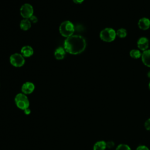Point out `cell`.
Here are the masks:
<instances>
[{"instance_id":"20","label":"cell","mask_w":150,"mask_h":150,"mask_svg":"<svg viewBox=\"0 0 150 150\" xmlns=\"http://www.w3.org/2000/svg\"><path fill=\"white\" fill-rule=\"evenodd\" d=\"M136 150H150V149L148 146H146L145 145H139L137 147Z\"/></svg>"},{"instance_id":"3","label":"cell","mask_w":150,"mask_h":150,"mask_svg":"<svg viewBox=\"0 0 150 150\" xmlns=\"http://www.w3.org/2000/svg\"><path fill=\"white\" fill-rule=\"evenodd\" d=\"M14 101L16 106L20 110L23 111L25 109L29 108L30 102L27 96L22 93L17 94L14 98Z\"/></svg>"},{"instance_id":"11","label":"cell","mask_w":150,"mask_h":150,"mask_svg":"<svg viewBox=\"0 0 150 150\" xmlns=\"http://www.w3.org/2000/svg\"><path fill=\"white\" fill-rule=\"evenodd\" d=\"M66 52L64 47H59L55 50L54 52V55L57 60H62L65 57Z\"/></svg>"},{"instance_id":"5","label":"cell","mask_w":150,"mask_h":150,"mask_svg":"<svg viewBox=\"0 0 150 150\" xmlns=\"http://www.w3.org/2000/svg\"><path fill=\"white\" fill-rule=\"evenodd\" d=\"M10 63L15 67H19L25 64V59L22 54L14 53L9 57Z\"/></svg>"},{"instance_id":"12","label":"cell","mask_w":150,"mask_h":150,"mask_svg":"<svg viewBox=\"0 0 150 150\" xmlns=\"http://www.w3.org/2000/svg\"><path fill=\"white\" fill-rule=\"evenodd\" d=\"M21 54L23 57H29L33 54V48L30 46H25L21 49Z\"/></svg>"},{"instance_id":"2","label":"cell","mask_w":150,"mask_h":150,"mask_svg":"<svg viewBox=\"0 0 150 150\" xmlns=\"http://www.w3.org/2000/svg\"><path fill=\"white\" fill-rule=\"evenodd\" d=\"M75 30L74 25L69 21L63 22L59 26V32L61 35L65 38H68L73 35Z\"/></svg>"},{"instance_id":"14","label":"cell","mask_w":150,"mask_h":150,"mask_svg":"<svg viewBox=\"0 0 150 150\" xmlns=\"http://www.w3.org/2000/svg\"><path fill=\"white\" fill-rule=\"evenodd\" d=\"M31 27V22L29 19H23L20 23V28L23 30H28Z\"/></svg>"},{"instance_id":"4","label":"cell","mask_w":150,"mask_h":150,"mask_svg":"<svg viewBox=\"0 0 150 150\" xmlns=\"http://www.w3.org/2000/svg\"><path fill=\"white\" fill-rule=\"evenodd\" d=\"M116 36V31L111 28H104L100 33V39L105 42H111L114 41Z\"/></svg>"},{"instance_id":"1","label":"cell","mask_w":150,"mask_h":150,"mask_svg":"<svg viewBox=\"0 0 150 150\" xmlns=\"http://www.w3.org/2000/svg\"><path fill=\"white\" fill-rule=\"evenodd\" d=\"M86 41L81 35H73L67 38L63 43L66 52L71 54H79L82 53L86 47Z\"/></svg>"},{"instance_id":"23","label":"cell","mask_w":150,"mask_h":150,"mask_svg":"<svg viewBox=\"0 0 150 150\" xmlns=\"http://www.w3.org/2000/svg\"><path fill=\"white\" fill-rule=\"evenodd\" d=\"M73 1L75 3V4H81L84 0H73Z\"/></svg>"},{"instance_id":"22","label":"cell","mask_w":150,"mask_h":150,"mask_svg":"<svg viewBox=\"0 0 150 150\" xmlns=\"http://www.w3.org/2000/svg\"><path fill=\"white\" fill-rule=\"evenodd\" d=\"M23 112L25 115H29L31 113V110L29 108H28L25 109V110H23Z\"/></svg>"},{"instance_id":"10","label":"cell","mask_w":150,"mask_h":150,"mask_svg":"<svg viewBox=\"0 0 150 150\" xmlns=\"http://www.w3.org/2000/svg\"><path fill=\"white\" fill-rule=\"evenodd\" d=\"M141 60L144 65L150 67V49H147L142 53Z\"/></svg>"},{"instance_id":"9","label":"cell","mask_w":150,"mask_h":150,"mask_svg":"<svg viewBox=\"0 0 150 150\" xmlns=\"http://www.w3.org/2000/svg\"><path fill=\"white\" fill-rule=\"evenodd\" d=\"M138 25L139 29L146 30L150 28V20L145 17L142 18L138 21Z\"/></svg>"},{"instance_id":"6","label":"cell","mask_w":150,"mask_h":150,"mask_svg":"<svg viewBox=\"0 0 150 150\" xmlns=\"http://www.w3.org/2000/svg\"><path fill=\"white\" fill-rule=\"evenodd\" d=\"M20 13L24 19H29L33 15V8L30 4H25L20 9Z\"/></svg>"},{"instance_id":"16","label":"cell","mask_w":150,"mask_h":150,"mask_svg":"<svg viewBox=\"0 0 150 150\" xmlns=\"http://www.w3.org/2000/svg\"><path fill=\"white\" fill-rule=\"evenodd\" d=\"M116 35L120 38H124L127 35V31L124 28H120L116 31Z\"/></svg>"},{"instance_id":"18","label":"cell","mask_w":150,"mask_h":150,"mask_svg":"<svg viewBox=\"0 0 150 150\" xmlns=\"http://www.w3.org/2000/svg\"><path fill=\"white\" fill-rule=\"evenodd\" d=\"M144 127L147 131H150V118L147 119L144 122Z\"/></svg>"},{"instance_id":"7","label":"cell","mask_w":150,"mask_h":150,"mask_svg":"<svg viewBox=\"0 0 150 150\" xmlns=\"http://www.w3.org/2000/svg\"><path fill=\"white\" fill-rule=\"evenodd\" d=\"M35 88V86L34 84L30 81H27L23 83L21 87L22 93L28 95L32 93Z\"/></svg>"},{"instance_id":"15","label":"cell","mask_w":150,"mask_h":150,"mask_svg":"<svg viewBox=\"0 0 150 150\" xmlns=\"http://www.w3.org/2000/svg\"><path fill=\"white\" fill-rule=\"evenodd\" d=\"M142 53L141 52V50L138 49H132L129 52V56L134 59H138L141 57Z\"/></svg>"},{"instance_id":"24","label":"cell","mask_w":150,"mask_h":150,"mask_svg":"<svg viewBox=\"0 0 150 150\" xmlns=\"http://www.w3.org/2000/svg\"><path fill=\"white\" fill-rule=\"evenodd\" d=\"M147 76H148V77L149 79H150V71H148V74H147Z\"/></svg>"},{"instance_id":"8","label":"cell","mask_w":150,"mask_h":150,"mask_svg":"<svg viewBox=\"0 0 150 150\" xmlns=\"http://www.w3.org/2000/svg\"><path fill=\"white\" fill-rule=\"evenodd\" d=\"M137 44L139 50L144 52L148 49L149 42L147 38L141 37L138 40Z\"/></svg>"},{"instance_id":"19","label":"cell","mask_w":150,"mask_h":150,"mask_svg":"<svg viewBox=\"0 0 150 150\" xmlns=\"http://www.w3.org/2000/svg\"><path fill=\"white\" fill-rule=\"evenodd\" d=\"M107 144V148L108 149H111L114 147L115 146V143L112 141H109L108 142H106Z\"/></svg>"},{"instance_id":"25","label":"cell","mask_w":150,"mask_h":150,"mask_svg":"<svg viewBox=\"0 0 150 150\" xmlns=\"http://www.w3.org/2000/svg\"><path fill=\"white\" fill-rule=\"evenodd\" d=\"M148 87H149V90H150V81H149V84H148Z\"/></svg>"},{"instance_id":"17","label":"cell","mask_w":150,"mask_h":150,"mask_svg":"<svg viewBox=\"0 0 150 150\" xmlns=\"http://www.w3.org/2000/svg\"><path fill=\"white\" fill-rule=\"evenodd\" d=\"M115 150H131V148L126 144H120L116 147Z\"/></svg>"},{"instance_id":"13","label":"cell","mask_w":150,"mask_h":150,"mask_svg":"<svg viewBox=\"0 0 150 150\" xmlns=\"http://www.w3.org/2000/svg\"><path fill=\"white\" fill-rule=\"evenodd\" d=\"M107 148V144L105 141L100 140L96 142L93 145V150H105Z\"/></svg>"},{"instance_id":"21","label":"cell","mask_w":150,"mask_h":150,"mask_svg":"<svg viewBox=\"0 0 150 150\" xmlns=\"http://www.w3.org/2000/svg\"><path fill=\"white\" fill-rule=\"evenodd\" d=\"M29 19L30 20L31 23L32 22V23H36L38 22V18L36 16H35V15H32Z\"/></svg>"}]
</instances>
